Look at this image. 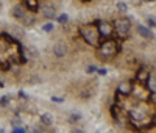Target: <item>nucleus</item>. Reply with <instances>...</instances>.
<instances>
[{"instance_id": "1", "label": "nucleus", "mask_w": 156, "mask_h": 133, "mask_svg": "<svg viewBox=\"0 0 156 133\" xmlns=\"http://www.w3.org/2000/svg\"><path fill=\"white\" fill-rule=\"evenodd\" d=\"M80 35L83 38V41L89 46H98V41H100V33L97 30V25L94 24H86V25H81L80 27Z\"/></svg>"}, {"instance_id": "2", "label": "nucleus", "mask_w": 156, "mask_h": 133, "mask_svg": "<svg viewBox=\"0 0 156 133\" xmlns=\"http://www.w3.org/2000/svg\"><path fill=\"white\" fill-rule=\"evenodd\" d=\"M117 52H119L117 42L114 41V39H106L98 49V57H100V60L106 61V60H111L112 57H115Z\"/></svg>"}, {"instance_id": "3", "label": "nucleus", "mask_w": 156, "mask_h": 133, "mask_svg": "<svg viewBox=\"0 0 156 133\" xmlns=\"http://www.w3.org/2000/svg\"><path fill=\"white\" fill-rule=\"evenodd\" d=\"M131 30V20L128 17H119L114 22V33L120 38H126Z\"/></svg>"}, {"instance_id": "4", "label": "nucleus", "mask_w": 156, "mask_h": 133, "mask_svg": "<svg viewBox=\"0 0 156 133\" xmlns=\"http://www.w3.org/2000/svg\"><path fill=\"white\" fill-rule=\"evenodd\" d=\"M97 30L100 33V38H111L114 33V25H111L108 20H98Z\"/></svg>"}, {"instance_id": "5", "label": "nucleus", "mask_w": 156, "mask_h": 133, "mask_svg": "<svg viewBox=\"0 0 156 133\" xmlns=\"http://www.w3.org/2000/svg\"><path fill=\"white\" fill-rule=\"evenodd\" d=\"M6 33L9 35V38H14V39H22V38H25V27H22L20 24L9 25L8 28H6Z\"/></svg>"}, {"instance_id": "6", "label": "nucleus", "mask_w": 156, "mask_h": 133, "mask_svg": "<svg viewBox=\"0 0 156 133\" xmlns=\"http://www.w3.org/2000/svg\"><path fill=\"white\" fill-rule=\"evenodd\" d=\"M27 8L23 6V3H16V5H12L11 6V16H12V19H16L17 22H20V19L27 14Z\"/></svg>"}, {"instance_id": "7", "label": "nucleus", "mask_w": 156, "mask_h": 133, "mask_svg": "<svg viewBox=\"0 0 156 133\" xmlns=\"http://www.w3.org/2000/svg\"><path fill=\"white\" fill-rule=\"evenodd\" d=\"M67 50H69L67 44H66V42H62V41L55 42V44H53V49H51V52H53V55H55L56 58L66 57V55H67Z\"/></svg>"}, {"instance_id": "8", "label": "nucleus", "mask_w": 156, "mask_h": 133, "mask_svg": "<svg viewBox=\"0 0 156 133\" xmlns=\"http://www.w3.org/2000/svg\"><path fill=\"white\" fill-rule=\"evenodd\" d=\"M41 13H42L44 19H47V20L56 19V9H55L53 5H44V6L41 8Z\"/></svg>"}, {"instance_id": "9", "label": "nucleus", "mask_w": 156, "mask_h": 133, "mask_svg": "<svg viewBox=\"0 0 156 133\" xmlns=\"http://www.w3.org/2000/svg\"><path fill=\"white\" fill-rule=\"evenodd\" d=\"M137 33H139L140 38H144V39H153V31L147 25H137Z\"/></svg>"}, {"instance_id": "10", "label": "nucleus", "mask_w": 156, "mask_h": 133, "mask_svg": "<svg viewBox=\"0 0 156 133\" xmlns=\"http://www.w3.org/2000/svg\"><path fill=\"white\" fill-rule=\"evenodd\" d=\"M131 91H133V88H131V83L129 82H120L119 86H117V92L122 96H129Z\"/></svg>"}, {"instance_id": "11", "label": "nucleus", "mask_w": 156, "mask_h": 133, "mask_svg": "<svg viewBox=\"0 0 156 133\" xmlns=\"http://www.w3.org/2000/svg\"><path fill=\"white\" fill-rule=\"evenodd\" d=\"M34 22H36V19H34V16H33V13H31V11H27V14L20 19L19 24H20L22 27H33Z\"/></svg>"}, {"instance_id": "12", "label": "nucleus", "mask_w": 156, "mask_h": 133, "mask_svg": "<svg viewBox=\"0 0 156 133\" xmlns=\"http://www.w3.org/2000/svg\"><path fill=\"white\" fill-rule=\"evenodd\" d=\"M41 122L45 127H51V125H53V122H55V119H53V116H51L50 113L44 111V113H41Z\"/></svg>"}, {"instance_id": "13", "label": "nucleus", "mask_w": 156, "mask_h": 133, "mask_svg": "<svg viewBox=\"0 0 156 133\" xmlns=\"http://www.w3.org/2000/svg\"><path fill=\"white\" fill-rule=\"evenodd\" d=\"M23 6L27 8L28 11H31V13H36V11L39 9L37 0H23Z\"/></svg>"}, {"instance_id": "14", "label": "nucleus", "mask_w": 156, "mask_h": 133, "mask_svg": "<svg viewBox=\"0 0 156 133\" xmlns=\"http://www.w3.org/2000/svg\"><path fill=\"white\" fill-rule=\"evenodd\" d=\"M137 82L139 83H147L148 82V78H150V72L147 71V69H140L139 72H137Z\"/></svg>"}, {"instance_id": "15", "label": "nucleus", "mask_w": 156, "mask_h": 133, "mask_svg": "<svg viewBox=\"0 0 156 133\" xmlns=\"http://www.w3.org/2000/svg\"><path fill=\"white\" fill-rule=\"evenodd\" d=\"M23 52L27 53L28 58H31V60H36V58L39 57V53H37L36 47H33V46H30V47H27V49H23Z\"/></svg>"}, {"instance_id": "16", "label": "nucleus", "mask_w": 156, "mask_h": 133, "mask_svg": "<svg viewBox=\"0 0 156 133\" xmlns=\"http://www.w3.org/2000/svg\"><path fill=\"white\" fill-rule=\"evenodd\" d=\"M81 113L80 111H72L70 114H69V122L70 124H76V122H80L81 121Z\"/></svg>"}, {"instance_id": "17", "label": "nucleus", "mask_w": 156, "mask_h": 133, "mask_svg": "<svg viewBox=\"0 0 156 133\" xmlns=\"http://www.w3.org/2000/svg\"><path fill=\"white\" fill-rule=\"evenodd\" d=\"M129 117L136 119V121H142V119L145 117V114L140 113V111H137V110H131V111H129Z\"/></svg>"}, {"instance_id": "18", "label": "nucleus", "mask_w": 156, "mask_h": 133, "mask_svg": "<svg viewBox=\"0 0 156 133\" xmlns=\"http://www.w3.org/2000/svg\"><path fill=\"white\" fill-rule=\"evenodd\" d=\"M147 86H148L153 92H156V75H150L148 82H147Z\"/></svg>"}, {"instance_id": "19", "label": "nucleus", "mask_w": 156, "mask_h": 133, "mask_svg": "<svg viewBox=\"0 0 156 133\" xmlns=\"http://www.w3.org/2000/svg\"><path fill=\"white\" fill-rule=\"evenodd\" d=\"M115 8H117V11H119V13H126L128 11V5L125 2H122V0L115 3Z\"/></svg>"}, {"instance_id": "20", "label": "nucleus", "mask_w": 156, "mask_h": 133, "mask_svg": "<svg viewBox=\"0 0 156 133\" xmlns=\"http://www.w3.org/2000/svg\"><path fill=\"white\" fill-rule=\"evenodd\" d=\"M145 24H147V27H150V28H156V17L148 16V17L145 19Z\"/></svg>"}, {"instance_id": "21", "label": "nucleus", "mask_w": 156, "mask_h": 133, "mask_svg": "<svg viewBox=\"0 0 156 133\" xmlns=\"http://www.w3.org/2000/svg\"><path fill=\"white\" fill-rule=\"evenodd\" d=\"M9 99H11L9 94L2 96V97H0V106H3V108H5V106H8V105H9Z\"/></svg>"}, {"instance_id": "22", "label": "nucleus", "mask_w": 156, "mask_h": 133, "mask_svg": "<svg viewBox=\"0 0 156 133\" xmlns=\"http://www.w3.org/2000/svg\"><path fill=\"white\" fill-rule=\"evenodd\" d=\"M53 27H55V25H53V22L50 20V22H47V24H44V25H42V30H44V31H47V33H50L51 30H53Z\"/></svg>"}, {"instance_id": "23", "label": "nucleus", "mask_w": 156, "mask_h": 133, "mask_svg": "<svg viewBox=\"0 0 156 133\" xmlns=\"http://www.w3.org/2000/svg\"><path fill=\"white\" fill-rule=\"evenodd\" d=\"M11 125H12V127H17V125H22V119L19 117V114H17L16 117H12V119H11Z\"/></svg>"}, {"instance_id": "24", "label": "nucleus", "mask_w": 156, "mask_h": 133, "mask_svg": "<svg viewBox=\"0 0 156 133\" xmlns=\"http://www.w3.org/2000/svg\"><path fill=\"white\" fill-rule=\"evenodd\" d=\"M56 20H58L59 24H66V22L69 20V17H67L66 14H61V16H56Z\"/></svg>"}, {"instance_id": "25", "label": "nucleus", "mask_w": 156, "mask_h": 133, "mask_svg": "<svg viewBox=\"0 0 156 133\" xmlns=\"http://www.w3.org/2000/svg\"><path fill=\"white\" fill-rule=\"evenodd\" d=\"M51 102H55V103H62L64 99H62V97H56V96H53V97H51Z\"/></svg>"}, {"instance_id": "26", "label": "nucleus", "mask_w": 156, "mask_h": 133, "mask_svg": "<svg viewBox=\"0 0 156 133\" xmlns=\"http://www.w3.org/2000/svg\"><path fill=\"white\" fill-rule=\"evenodd\" d=\"M92 72H97V66H89L87 68V74H92Z\"/></svg>"}, {"instance_id": "27", "label": "nucleus", "mask_w": 156, "mask_h": 133, "mask_svg": "<svg viewBox=\"0 0 156 133\" xmlns=\"http://www.w3.org/2000/svg\"><path fill=\"white\" fill-rule=\"evenodd\" d=\"M97 72H98V75H105L106 74V69H97Z\"/></svg>"}, {"instance_id": "28", "label": "nucleus", "mask_w": 156, "mask_h": 133, "mask_svg": "<svg viewBox=\"0 0 156 133\" xmlns=\"http://www.w3.org/2000/svg\"><path fill=\"white\" fill-rule=\"evenodd\" d=\"M151 99H153V102H154V103H156V92H154V96H153V97H151Z\"/></svg>"}, {"instance_id": "29", "label": "nucleus", "mask_w": 156, "mask_h": 133, "mask_svg": "<svg viewBox=\"0 0 156 133\" xmlns=\"http://www.w3.org/2000/svg\"><path fill=\"white\" fill-rule=\"evenodd\" d=\"M81 2H84V3H87V2H90V0H81Z\"/></svg>"}, {"instance_id": "30", "label": "nucleus", "mask_w": 156, "mask_h": 133, "mask_svg": "<svg viewBox=\"0 0 156 133\" xmlns=\"http://www.w3.org/2000/svg\"><path fill=\"white\" fill-rule=\"evenodd\" d=\"M144 2H154V0H144Z\"/></svg>"}]
</instances>
